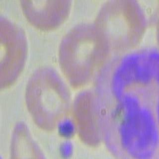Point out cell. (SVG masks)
<instances>
[{
  "label": "cell",
  "mask_w": 159,
  "mask_h": 159,
  "mask_svg": "<svg viewBox=\"0 0 159 159\" xmlns=\"http://www.w3.org/2000/svg\"><path fill=\"white\" fill-rule=\"evenodd\" d=\"M60 136L65 139L71 138L75 133V128L73 122L68 118H63L56 125Z\"/></svg>",
  "instance_id": "6"
},
{
  "label": "cell",
  "mask_w": 159,
  "mask_h": 159,
  "mask_svg": "<svg viewBox=\"0 0 159 159\" xmlns=\"http://www.w3.org/2000/svg\"><path fill=\"white\" fill-rule=\"evenodd\" d=\"M109 1L102 7L93 24L111 49L127 48L136 44L145 28L143 11L133 4L125 20L127 4Z\"/></svg>",
  "instance_id": "3"
},
{
  "label": "cell",
  "mask_w": 159,
  "mask_h": 159,
  "mask_svg": "<svg viewBox=\"0 0 159 159\" xmlns=\"http://www.w3.org/2000/svg\"><path fill=\"white\" fill-rule=\"evenodd\" d=\"M59 152L61 158L69 159L73 153V146L71 142L66 140L63 142L60 146Z\"/></svg>",
  "instance_id": "7"
},
{
  "label": "cell",
  "mask_w": 159,
  "mask_h": 159,
  "mask_svg": "<svg viewBox=\"0 0 159 159\" xmlns=\"http://www.w3.org/2000/svg\"></svg>",
  "instance_id": "8"
},
{
  "label": "cell",
  "mask_w": 159,
  "mask_h": 159,
  "mask_svg": "<svg viewBox=\"0 0 159 159\" xmlns=\"http://www.w3.org/2000/svg\"><path fill=\"white\" fill-rule=\"evenodd\" d=\"M22 13L31 25L41 31L58 29L69 16L71 1L31 0L20 1Z\"/></svg>",
  "instance_id": "5"
},
{
  "label": "cell",
  "mask_w": 159,
  "mask_h": 159,
  "mask_svg": "<svg viewBox=\"0 0 159 159\" xmlns=\"http://www.w3.org/2000/svg\"><path fill=\"white\" fill-rule=\"evenodd\" d=\"M25 97L29 111L39 121L54 120L57 124L68 109V89L58 74L50 67H42L32 75Z\"/></svg>",
  "instance_id": "2"
},
{
  "label": "cell",
  "mask_w": 159,
  "mask_h": 159,
  "mask_svg": "<svg viewBox=\"0 0 159 159\" xmlns=\"http://www.w3.org/2000/svg\"><path fill=\"white\" fill-rule=\"evenodd\" d=\"M111 49L94 24L82 23L65 35L60 43L58 60L70 84L81 86L102 66Z\"/></svg>",
  "instance_id": "1"
},
{
  "label": "cell",
  "mask_w": 159,
  "mask_h": 159,
  "mask_svg": "<svg viewBox=\"0 0 159 159\" xmlns=\"http://www.w3.org/2000/svg\"><path fill=\"white\" fill-rule=\"evenodd\" d=\"M1 84L10 87L25 68L28 53L27 39L24 30L5 16L0 19Z\"/></svg>",
  "instance_id": "4"
}]
</instances>
